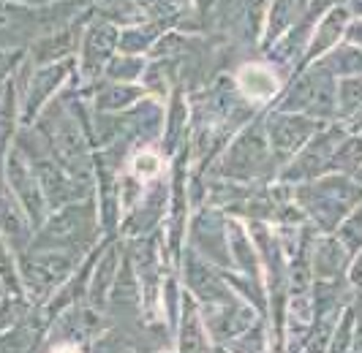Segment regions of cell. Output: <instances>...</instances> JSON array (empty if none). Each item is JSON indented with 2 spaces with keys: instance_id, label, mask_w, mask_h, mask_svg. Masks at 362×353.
Returning a JSON list of instances; mask_svg holds the SVG:
<instances>
[{
  "instance_id": "3957f363",
  "label": "cell",
  "mask_w": 362,
  "mask_h": 353,
  "mask_svg": "<svg viewBox=\"0 0 362 353\" xmlns=\"http://www.w3.org/2000/svg\"><path fill=\"white\" fill-rule=\"evenodd\" d=\"M54 353H79L74 345H60V348H54Z\"/></svg>"
},
{
  "instance_id": "6da1fadb",
  "label": "cell",
  "mask_w": 362,
  "mask_h": 353,
  "mask_svg": "<svg viewBox=\"0 0 362 353\" xmlns=\"http://www.w3.org/2000/svg\"><path fill=\"white\" fill-rule=\"evenodd\" d=\"M240 88L245 95H251L256 101H264V98H270L272 92L278 90V79L272 76L270 68H264V66H245V68H240Z\"/></svg>"
},
{
  "instance_id": "7a4b0ae2",
  "label": "cell",
  "mask_w": 362,
  "mask_h": 353,
  "mask_svg": "<svg viewBox=\"0 0 362 353\" xmlns=\"http://www.w3.org/2000/svg\"><path fill=\"white\" fill-rule=\"evenodd\" d=\"M161 169H163V163L161 158L156 155V152H139L136 155V160H134V174L136 176H142V179H153L156 174H161Z\"/></svg>"
}]
</instances>
